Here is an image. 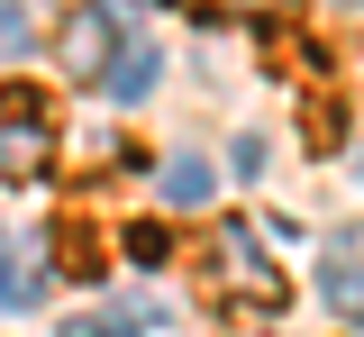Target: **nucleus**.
<instances>
[{"label": "nucleus", "instance_id": "1", "mask_svg": "<svg viewBox=\"0 0 364 337\" xmlns=\"http://www.w3.org/2000/svg\"><path fill=\"white\" fill-rule=\"evenodd\" d=\"M200 283L219 291V301H237V310H282V264L264 255V237L246 228V219H219L210 228V246H200Z\"/></svg>", "mask_w": 364, "mask_h": 337}, {"label": "nucleus", "instance_id": "2", "mask_svg": "<svg viewBox=\"0 0 364 337\" xmlns=\"http://www.w3.org/2000/svg\"><path fill=\"white\" fill-rule=\"evenodd\" d=\"M46 155H55V109H46L28 82H9V92H0V173H9V183H37Z\"/></svg>", "mask_w": 364, "mask_h": 337}, {"label": "nucleus", "instance_id": "3", "mask_svg": "<svg viewBox=\"0 0 364 337\" xmlns=\"http://www.w3.org/2000/svg\"><path fill=\"white\" fill-rule=\"evenodd\" d=\"M119 18L100 9V0H82V9H64V28H55V64L73 73V82H109V64H119Z\"/></svg>", "mask_w": 364, "mask_h": 337}, {"label": "nucleus", "instance_id": "4", "mask_svg": "<svg viewBox=\"0 0 364 337\" xmlns=\"http://www.w3.org/2000/svg\"><path fill=\"white\" fill-rule=\"evenodd\" d=\"M155 73H164V55L128 37V46H119V64H109V100H146V92H155Z\"/></svg>", "mask_w": 364, "mask_h": 337}, {"label": "nucleus", "instance_id": "5", "mask_svg": "<svg viewBox=\"0 0 364 337\" xmlns=\"http://www.w3.org/2000/svg\"><path fill=\"white\" fill-rule=\"evenodd\" d=\"M55 255H64V274H82V283L109 274V255H100V237H91V219H64V228H55Z\"/></svg>", "mask_w": 364, "mask_h": 337}, {"label": "nucleus", "instance_id": "6", "mask_svg": "<svg viewBox=\"0 0 364 337\" xmlns=\"http://www.w3.org/2000/svg\"><path fill=\"white\" fill-rule=\"evenodd\" d=\"M37 291H46V274L28 264V255H18V246H9V255H0V310H28Z\"/></svg>", "mask_w": 364, "mask_h": 337}, {"label": "nucleus", "instance_id": "7", "mask_svg": "<svg viewBox=\"0 0 364 337\" xmlns=\"http://www.w3.org/2000/svg\"><path fill=\"white\" fill-rule=\"evenodd\" d=\"M164 200H173V210L210 200V164H200V155H173V164H164Z\"/></svg>", "mask_w": 364, "mask_h": 337}, {"label": "nucleus", "instance_id": "8", "mask_svg": "<svg viewBox=\"0 0 364 337\" xmlns=\"http://www.w3.org/2000/svg\"><path fill=\"white\" fill-rule=\"evenodd\" d=\"M328 310L364 319V264H328Z\"/></svg>", "mask_w": 364, "mask_h": 337}, {"label": "nucleus", "instance_id": "9", "mask_svg": "<svg viewBox=\"0 0 364 337\" xmlns=\"http://www.w3.org/2000/svg\"><path fill=\"white\" fill-rule=\"evenodd\" d=\"M119 246H128L136 264H164V255H173V237H164V219H136V228H128Z\"/></svg>", "mask_w": 364, "mask_h": 337}, {"label": "nucleus", "instance_id": "10", "mask_svg": "<svg viewBox=\"0 0 364 337\" xmlns=\"http://www.w3.org/2000/svg\"><path fill=\"white\" fill-rule=\"evenodd\" d=\"M18 46H28V18H18V9L0 0V55H18Z\"/></svg>", "mask_w": 364, "mask_h": 337}, {"label": "nucleus", "instance_id": "11", "mask_svg": "<svg viewBox=\"0 0 364 337\" xmlns=\"http://www.w3.org/2000/svg\"><path fill=\"white\" fill-rule=\"evenodd\" d=\"M64 337H128V328H119V319H73Z\"/></svg>", "mask_w": 364, "mask_h": 337}, {"label": "nucleus", "instance_id": "12", "mask_svg": "<svg viewBox=\"0 0 364 337\" xmlns=\"http://www.w3.org/2000/svg\"><path fill=\"white\" fill-rule=\"evenodd\" d=\"M246 9H282V0H246Z\"/></svg>", "mask_w": 364, "mask_h": 337}, {"label": "nucleus", "instance_id": "13", "mask_svg": "<svg viewBox=\"0 0 364 337\" xmlns=\"http://www.w3.org/2000/svg\"><path fill=\"white\" fill-rule=\"evenodd\" d=\"M355 173H364V155H355Z\"/></svg>", "mask_w": 364, "mask_h": 337}]
</instances>
